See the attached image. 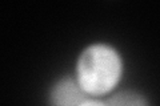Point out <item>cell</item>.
I'll use <instances>...</instances> for the list:
<instances>
[{"mask_svg": "<svg viewBox=\"0 0 160 106\" xmlns=\"http://www.w3.org/2000/svg\"><path fill=\"white\" fill-rule=\"evenodd\" d=\"M120 74L118 53L106 45L89 47L82 54L78 67L80 85L89 94H103L116 84Z\"/></svg>", "mask_w": 160, "mask_h": 106, "instance_id": "obj_1", "label": "cell"}, {"mask_svg": "<svg viewBox=\"0 0 160 106\" xmlns=\"http://www.w3.org/2000/svg\"><path fill=\"white\" fill-rule=\"evenodd\" d=\"M86 90L79 81L71 77L63 78L52 90V104L55 105H83L87 99Z\"/></svg>", "mask_w": 160, "mask_h": 106, "instance_id": "obj_2", "label": "cell"}, {"mask_svg": "<svg viewBox=\"0 0 160 106\" xmlns=\"http://www.w3.org/2000/svg\"><path fill=\"white\" fill-rule=\"evenodd\" d=\"M109 105H146L147 101L142 95L132 92H126L116 94L108 101Z\"/></svg>", "mask_w": 160, "mask_h": 106, "instance_id": "obj_3", "label": "cell"}]
</instances>
